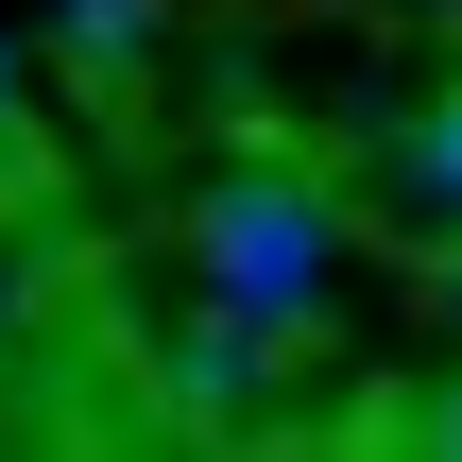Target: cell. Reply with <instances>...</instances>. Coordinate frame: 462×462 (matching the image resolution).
<instances>
[{
	"mask_svg": "<svg viewBox=\"0 0 462 462\" xmlns=\"http://www.w3.org/2000/svg\"><path fill=\"white\" fill-rule=\"evenodd\" d=\"M411 171H429V189H446V206H462V69H446V86H429V103H411Z\"/></svg>",
	"mask_w": 462,
	"mask_h": 462,
	"instance_id": "cell-4",
	"label": "cell"
},
{
	"mask_svg": "<svg viewBox=\"0 0 462 462\" xmlns=\"http://www.w3.org/2000/svg\"><path fill=\"white\" fill-rule=\"evenodd\" d=\"M51 34H69V69H137L154 0H51Z\"/></svg>",
	"mask_w": 462,
	"mask_h": 462,
	"instance_id": "cell-3",
	"label": "cell"
},
{
	"mask_svg": "<svg viewBox=\"0 0 462 462\" xmlns=\"http://www.w3.org/2000/svg\"><path fill=\"white\" fill-rule=\"evenodd\" d=\"M257 360H274V326H240V309L206 291V326L171 343V411H240V394H257Z\"/></svg>",
	"mask_w": 462,
	"mask_h": 462,
	"instance_id": "cell-2",
	"label": "cell"
},
{
	"mask_svg": "<svg viewBox=\"0 0 462 462\" xmlns=\"http://www.w3.org/2000/svg\"><path fill=\"white\" fill-rule=\"evenodd\" d=\"M189 274L240 309V326H309L326 309V274H343V206H326V171H291V154H223L206 189H189Z\"/></svg>",
	"mask_w": 462,
	"mask_h": 462,
	"instance_id": "cell-1",
	"label": "cell"
},
{
	"mask_svg": "<svg viewBox=\"0 0 462 462\" xmlns=\"http://www.w3.org/2000/svg\"><path fill=\"white\" fill-rule=\"evenodd\" d=\"M411 446H429V462H462V377L429 394V411H411Z\"/></svg>",
	"mask_w": 462,
	"mask_h": 462,
	"instance_id": "cell-5",
	"label": "cell"
},
{
	"mask_svg": "<svg viewBox=\"0 0 462 462\" xmlns=\"http://www.w3.org/2000/svg\"><path fill=\"white\" fill-rule=\"evenodd\" d=\"M429 309L462 326V206H446V240H429Z\"/></svg>",
	"mask_w": 462,
	"mask_h": 462,
	"instance_id": "cell-6",
	"label": "cell"
},
{
	"mask_svg": "<svg viewBox=\"0 0 462 462\" xmlns=\"http://www.w3.org/2000/svg\"><path fill=\"white\" fill-rule=\"evenodd\" d=\"M34 154V103H17V51H0V171Z\"/></svg>",
	"mask_w": 462,
	"mask_h": 462,
	"instance_id": "cell-7",
	"label": "cell"
}]
</instances>
